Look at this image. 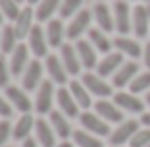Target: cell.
Wrapping results in <instances>:
<instances>
[{"label":"cell","instance_id":"8d00e7d4","mask_svg":"<svg viewBox=\"0 0 150 147\" xmlns=\"http://www.w3.org/2000/svg\"><path fill=\"white\" fill-rule=\"evenodd\" d=\"M12 138V124L8 120H0V147H6V141Z\"/></svg>","mask_w":150,"mask_h":147},{"label":"cell","instance_id":"5b68a950","mask_svg":"<svg viewBox=\"0 0 150 147\" xmlns=\"http://www.w3.org/2000/svg\"><path fill=\"white\" fill-rule=\"evenodd\" d=\"M91 19H93V12H88V10H79V12L71 18L69 25L66 27V37L69 41H79L81 35L91 29Z\"/></svg>","mask_w":150,"mask_h":147},{"label":"cell","instance_id":"d4e9b609","mask_svg":"<svg viewBox=\"0 0 150 147\" xmlns=\"http://www.w3.org/2000/svg\"><path fill=\"white\" fill-rule=\"evenodd\" d=\"M93 16H94V19H96V23H98V29H102L104 33L114 31V29H115L114 16H112L110 8H108V6L104 4V2H98V4L94 6Z\"/></svg>","mask_w":150,"mask_h":147},{"label":"cell","instance_id":"f1b7e54d","mask_svg":"<svg viewBox=\"0 0 150 147\" xmlns=\"http://www.w3.org/2000/svg\"><path fill=\"white\" fill-rule=\"evenodd\" d=\"M114 47L117 49V52H121L123 56H129V58H139L142 54L141 45H139L137 41L125 37V35L115 37V39H114Z\"/></svg>","mask_w":150,"mask_h":147},{"label":"cell","instance_id":"7a4b0ae2","mask_svg":"<svg viewBox=\"0 0 150 147\" xmlns=\"http://www.w3.org/2000/svg\"><path fill=\"white\" fill-rule=\"evenodd\" d=\"M4 95L10 101V105L13 107V110H18L19 114H27V112H31L35 108V103L31 101L29 93L19 85H8L4 89Z\"/></svg>","mask_w":150,"mask_h":147},{"label":"cell","instance_id":"484cf974","mask_svg":"<svg viewBox=\"0 0 150 147\" xmlns=\"http://www.w3.org/2000/svg\"><path fill=\"white\" fill-rule=\"evenodd\" d=\"M60 4H62V0H40L35 10V19L39 23L50 22L54 14L60 12Z\"/></svg>","mask_w":150,"mask_h":147},{"label":"cell","instance_id":"7dc6e473","mask_svg":"<svg viewBox=\"0 0 150 147\" xmlns=\"http://www.w3.org/2000/svg\"><path fill=\"white\" fill-rule=\"evenodd\" d=\"M141 2H150V0H141Z\"/></svg>","mask_w":150,"mask_h":147},{"label":"cell","instance_id":"5bb4252c","mask_svg":"<svg viewBox=\"0 0 150 147\" xmlns=\"http://www.w3.org/2000/svg\"><path fill=\"white\" fill-rule=\"evenodd\" d=\"M35 122L37 118L27 112V114H19V118L12 124V138L18 141H25L27 138H31V134L35 132Z\"/></svg>","mask_w":150,"mask_h":147},{"label":"cell","instance_id":"e575fe53","mask_svg":"<svg viewBox=\"0 0 150 147\" xmlns=\"http://www.w3.org/2000/svg\"><path fill=\"white\" fill-rule=\"evenodd\" d=\"M10 77H12V72H10V64L6 60L4 54H0V89H6L10 85Z\"/></svg>","mask_w":150,"mask_h":147},{"label":"cell","instance_id":"603a6c76","mask_svg":"<svg viewBox=\"0 0 150 147\" xmlns=\"http://www.w3.org/2000/svg\"><path fill=\"white\" fill-rule=\"evenodd\" d=\"M114 103L117 105L121 110H127V112H135V114H139V112L144 110V105H142V101L139 97H135L133 93H125V91H119V93L114 95Z\"/></svg>","mask_w":150,"mask_h":147},{"label":"cell","instance_id":"44dd1931","mask_svg":"<svg viewBox=\"0 0 150 147\" xmlns=\"http://www.w3.org/2000/svg\"><path fill=\"white\" fill-rule=\"evenodd\" d=\"M121 66H123V54L121 52H110V54H106V56L102 58V60H98L96 74L100 77L114 76Z\"/></svg>","mask_w":150,"mask_h":147},{"label":"cell","instance_id":"3957f363","mask_svg":"<svg viewBox=\"0 0 150 147\" xmlns=\"http://www.w3.org/2000/svg\"><path fill=\"white\" fill-rule=\"evenodd\" d=\"M44 64L40 62L39 58L31 60L27 64L25 72L21 74V87L29 93V91H37L40 87V83L44 81Z\"/></svg>","mask_w":150,"mask_h":147},{"label":"cell","instance_id":"9c48e42d","mask_svg":"<svg viewBox=\"0 0 150 147\" xmlns=\"http://www.w3.org/2000/svg\"><path fill=\"white\" fill-rule=\"evenodd\" d=\"M81 81L83 85L88 89V93L94 95L98 99H106L112 95V85L104 81V77H100L98 74H93V72H85L81 76Z\"/></svg>","mask_w":150,"mask_h":147},{"label":"cell","instance_id":"d590c367","mask_svg":"<svg viewBox=\"0 0 150 147\" xmlns=\"http://www.w3.org/2000/svg\"><path fill=\"white\" fill-rule=\"evenodd\" d=\"M150 143V128L148 130H139L137 134L131 138L129 145L131 147H146Z\"/></svg>","mask_w":150,"mask_h":147},{"label":"cell","instance_id":"1f68e13d","mask_svg":"<svg viewBox=\"0 0 150 147\" xmlns=\"http://www.w3.org/2000/svg\"><path fill=\"white\" fill-rule=\"evenodd\" d=\"M0 10H2V14H4V19H8V22H16V18L19 16V12H21V8H19V4L16 2V0H0Z\"/></svg>","mask_w":150,"mask_h":147},{"label":"cell","instance_id":"bcb514c9","mask_svg":"<svg viewBox=\"0 0 150 147\" xmlns=\"http://www.w3.org/2000/svg\"><path fill=\"white\" fill-rule=\"evenodd\" d=\"M16 2H18V4H21V2H27V0H16Z\"/></svg>","mask_w":150,"mask_h":147},{"label":"cell","instance_id":"f546056e","mask_svg":"<svg viewBox=\"0 0 150 147\" xmlns=\"http://www.w3.org/2000/svg\"><path fill=\"white\" fill-rule=\"evenodd\" d=\"M88 41H91V45L102 54H110L112 47H114V43L108 39L106 33L102 31V29H88Z\"/></svg>","mask_w":150,"mask_h":147},{"label":"cell","instance_id":"ac0fdd59","mask_svg":"<svg viewBox=\"0 0 150 147\" xmlns=\"http://www.w3.org/2000/svg\"><path fill=\"white\" fill-rule=\"evenodd\" d=\"M94 110H96V114L102 120H106V122H117V124L123 122V110L115 103H110L106 99H98L94 103Z\"/></svg>","mask_w":150,"mask_h":147},{"label":"cell","instance_id":"277c9868","mask_svg":"<svg viewBox=\"0 0 150 147\" xmlns=\"http://www.w3.org/2000/svg\"><path fill=\"white\" fill-rule=\"evenodd\" d=\"M27 47L31 50V54L35 58H46L48 56V39H46V33H44V27L40 23H35L31 29V33L27 35Z\"/></svg>","mask_w":150,"mask_h":147},{"label":"cell","instance_id":"52a82bcc","mask_svg":"<svg viewBox=\"0 0 150 147\" xmlns=\"http://www.w3.org/2000/svg\"><path fill=\"white\" fill-rule=\"evenodd\" d=\"M114 23L119 35H127L133 29V12L129 10L127 0H117L114 4Z\"/></svg>","mask_w":150,"mask_h":147},{"label":"cell","instance_id":"4316f807","mask_svg":"<svg viewBox=\"0 0 150 147\" xmlns=\"http://www.w3.org/2000/svg\"><path fill=\"white\" fill-rule=\"evenodd\" d=\"M21 41L18 39V35H16V29H13V25L10 23V25H4L2 27V31H0V54H12L13 49L19 45Z\"/></svg>","mask_w":150,"mask_h":147},{"label":"cell","instance_id":"836d02e7","mask_svg":"<svg viewBox=\"0 0 150 147\" xmlns=\"http://www.w3.org/2000/svg\"><path fill=\"white\" fill-rule=\"evenodd\" d=\"M150 87V72H144V74H137L135 80L129 83V89L133 91V95L141 93V91H146Z\"/></svg>","mask_w":150,"mask_h":147},{"label":"cell","instance_id":"7bdbcfd3","mask_svg":"<svg viewBox=\"0 0 150 147\" xmlns=\"http://www.w3.org/2000/svg\"><path fill=\"white\" fill-rule=\"evenodd\" d=\"M39 2H40V0H27V4H29V6H35V4H39Z\"/></svg>","mask_w":150,"mask_h":147},{"label":"cell","instance_id":"8fae6325","mask_svg":"<svg viewBox=\"0 0 150 147\" xmlns=\"http://www.w3.org/2000/svg\"><path fill=\"white\" fill-rule=\"evenodd\" d=\"M29 54H31V50H29L27 43H19V45L13 49V52L10 54V60H8L12 76H21L23 72H25L27 64L31 62V60H29Z\"/></svg>","mask_w":150,"mask_h":147},{"label":"cell","instance_id":"7402d4cb","mask_svg":"<svg viewBox=\"0 0 150 147\" xmlns=\"http://www.w3.org/2000/svg\"><path fill=\"white\" fill-rule=\"evenodd\" d=\"M137 72H139V64L137 62H123V66L112 76V83H114V87L121 89V87L129 85L133 80H135Z\"/></svg>","mask_w":150,"mask_h":147},{"label":"cell","instance_id":"7c38bea8","mask_svg":"<svg viewBox=\"0 0 150 147\" xmlns=\"http://www.w3.org/2000/svg\"><path fill=\"white\" fill-rule=\"evenodd\" d=\"M139 132V122L137 120H123L117 128L110 134V143L114 147H121L123 143L131 141V138Z\"/></svg>","mask_w":150,"mask_h":147},{"label":"cell","instance_id":"f35d334b","mask_svg":"<svg viewBox=\"0 0 150 147\" xmlns=\"http://www.w3.org/2000/svg\"><path fill=\"white\" fill-rule=\"evenodd\" d=\"M21 147H40V145L35 138H27L25 141H21Z\"/></svg>","mask_w":150,"mask_h":147},{"label":"cell","instance_id":"4fadbf2b","mask_svg":"<svg viewBox=\"0 0 150 147\" xmlns=\"http://www.w3.org/2000/svg\"><path fill=\"white\" fill-rule=\"evenodd\" d=\"M35 139L39 141L40 147H56V132H54V128L50 126V122L46 120V118H42V116H39L35 122Z\"/></svg>","mask_w":150,"mask_h":147},{"label":"cell","instance_id":"ffe728a7","mask_svg":"<svg viewBox=\"0 0 150 147\" xmlns=\"http://www.w3.org/2000/svg\"><path fill=\"white\" fill-rule=\"evenodd\" d=\"M44 33H46V39H48L50 49H60L64 45V39H66V27H64L62 19H50L44 25Z\"/></svg>","mask_w":150,"mask_h":147},{"label":"cell","instance_id":"ba28073f","mask_svg":"<svg viewBox=\"0 0 150 147\" xmlns=\"http://www.w3.org/2000/svg\"><path fill=\"white\" fill-rule=\"evenodd\" d=\"M44 72L48 74V80L54 81L56 85H60V87L67 83L69 74H67L66 68H64L62 58L56 56V54H48V56L44 58Z\"/></svg>","mask_w":150,"mask_h":147},{"label":"cell","instance_id":"cb8c5ba5","mask_svg":"<svg viewBox=\"0 0 150 147\" xmlns=\"http://www.w3.org/2000/svg\"><path fill=\"white\" fill-rule=\"evenodd\" d=\"M148 23H150V12L144 6H135L133 10V31L135 35L144 39L148 33Z\"/></svg>","mask_w":150,"mask_h":147},{"label":"cell","instance_id":"f6af8a7d","mask_svg":"<svg viewBox=\"0 0 150 147\" xmlns=\"http://www.w3.org/2000/svg\"><path fill=\"white\" fill-rule=\"evenodd\" d=\"M146 103H148V105H150V93L146 95Z\"/></svg>","mask_w":150,"mask_h":147},{"label":"cell","instance_id":"d6a6232c","mask_svg":"<svg viewBox=\"0 0 150 147\" xmlns=\"http://www.w3.org/2000/svg\"><path fill=\"white\" fill-rule=\"evenodd\" d=\"M83 0H62L60 4V19H67V18H73L75 14L79 12Z\"/></svg>","mask_w":150,"mask_h":147},{"label":"cell","instance_id":"e0dca14e","mask_svg":"<svg viewBox=\"0 0 150 147\" xmlns=\"http://www.w3.org/2000/svg\"><path fill=\"white\" fill-rule=\"evenodd\" d=\"M75 50H77V54H79L81 66L87 68V72H91L93 68L98 66V58H96L98 50L91 45V41H85V39L75 41Z\"/></svg>","mask_w":150,"mask_h":147},{"label":"cell","instance_id":"30bf717a","mask_svg":"<svg viewBox=\"0 0 150 147\" xmlns=\"http://www.w3.org/2000/svg\"><path fill=\"white\" fill-rule=\"evenodd\" d=\"M56 105H58V110H62L67 118H79V114H81L79 110L81 108H79V105L75 103L69 87L62 85V87L56 89Z\"/></svg>","mask_w":150,"mask_h":147},{"label":"cell","instance_id":"d6986e66","mask_svg":"<svg viewBox=\"0 0 150 147\" xmlns=\"http://www.w3.org/2000/svg\"><path fill=\"white\" fill-rule=\"evenodd\" d=\"M48 122H50V126L54 128L56 136L62 139V141H66L67 138H71V136H73V130H71L69 118H67L62 110H56V108H54V110L48 114Z\"/></svg>","mask_w":150,"mask_h":147},{"label":"cell","instance_id":"b9f144b4","mask_svg":"<svg viewBox=\"0 0 150 147\" xmlns=\"http://www.w3.org/2000/svg\"><path fill=\"white\" fill-rule=\"evenodd\" d=\"M56 147H75V143H71V141H67V139H66V141H60Z\"/></svg>","mask_w":150,"mask_h":147},{"label":"cell","instance_id":"681fc988","mask_svg":"<svg viewBox=\"0 0 150 147\" xmlns=\"http://www.w3.org/2000/svg\"><path fill=\"white\" fill-rule=\"evenodd\" d=\"M148 12H150V8H148Z\"/></svg>","mask_w":150,"mask_h":147},{"label":"cell","instance_id":"83f0119b","mask_svg":"<svg viewBox=\"0 0 150 147\" xmlns=\"http://www.w3.org/2000/svg\"><path fill=\"white\" fill-rule=\"evenodd\" d=\"M67 87H69L75 103L79 105V108H91V107H93V95L88 93V89L83 85V81L73 80V81H69Z\"/></svg>","mask_w":150,"mask_h":147},{"label":"cell","instance_id":"8992f818","mask_svg":"<svg viewBox=\"0 0 150 147\" xmlns=\"http://www.w3.org/2000/svg\"><path fill=\"white\" fill-rule=\"evenodd\" d=\"M79 122H81V126H83V130H87L88 134L96 136V138H106V136H110V126H108V122L102 120L96 112H88V110L81 112Z\"/></svg>","mask_w":150,"mask_h":147},{"label":"cell","instance_id":"2e32d148","mask_svg":"<svg viewBox=\"0 0 150 147\" xmlns=\"http://www.w3.org/2000/svg\"><path fill=\"white\" fill-rule=\"evenodd\" d=\"M60 58H62L64 68H66V72L69 76H77L81 72V68H83L79 60V54L75 50V45H71V43H64L60 47Z\"/></svg>","mask_w":150,"mask_h":147},{"label":"cell","instance_id":"c3c4849f","mask_svg":"<svg viewBox=\"0 0 150 147\" xmlns=\"http://www.w3.org/2000/svg\"><path fill=\"white\" fill-rule=\"evenodd\" d=\"M98 2H104V0H98Z\"/></svg>","mask_w":150,"mask_h":147},{"label":"cell","instance_id":"60d3db41","mask_svg":"<svg viewBox=\"0 0 150 147\" xmlns=\"http://www.w3.org/2000/svg\"><path fill=\"white\" fill-rule=\"evenodd\" d=\"M141 122H142L144 126H148V128H150V112H144V114L141 116Z\"/></svg>","mask_w":150,"mask_h":147},{"label":"cell","instance_id":"6da1fadb","mask_svg":"<svg viewBox=\"0 0 150 147\" xmlns=\"http://www.w3.org/2000/svg\"><path fill=\"white\" fill-rule=\"evenodd\" d=\"M54 81L44 80L40 83V87L35 91V112L39 116H46L54 110L52 105L56 101V87H54Z\"/></svg>","mask_w":150,"mask_h":147},{"label":"cell","instance_id":"ee69618b","mask_svg":"<svg viewBox=\"0 0 150 147\" xmlns=\"http://www.w3.org/2000/svg\"><path fill=\"white\" fill-rule=\"evenodd\" d=\"M2 22H4V14H2V10H0V25H2Z\"/></svg>","mask_w":150,"mask_h":147},{"label":"cell","instance_id":"4dcf8cb0","mask_svg":"<svg viewBox=\"0 0 150 147\" xmlns=\"http://www.w3.org/2000/svg\"><path fill=\"white\" fill-rule=\"evenodd\" d=\"M73 143L77 147H104L100 141V138L88 134L87 130H73Z\"/></svg>","mask_w":150,"mask_h":147},{"label":"cell","instance_id":"ab89813d","mask_svg":"<svg viewBox=\"0 0 150 147\" xmlns=\"http://www.w3.org/2000/svg\"><path fill=\"white\" fill-rule=\"evenodd\" d=\"M144 64H146V68H150V43L144 49Z\"/></svg>","mask_w":150,"mask_h":147},{"label":"cell","instance_id":"9a60e30c","mask_svg":"<svg viewBox=\"0 0 150 147\" xmlns=\"http://www.w3.org/2000/svg\"><path fill=\"white\" fill-rule=\"evenodd\" d=\"M12 25H13V29H16V35H18L19 41L27 39V35L31 33L33 25H35V10H33L31 6L21 8L19 16L16 18V22H13Z\"/></svg>","mask_w":150,"mask_h":147},{"label":"cell","instance_id":"74e56055","mask_svg":"<svg viewBox=\"0 0 150 147\" xmlns=\"http://www.w3.org/2000/svg\"><path fill=\"white\" fill-rule=\"evenodd\" d=\"M13 112V107L10 105V101L6 99V95H0V118L2 120H8Z\"/></svg>","mask_w":150,"mask_h":147}]
</instances>
